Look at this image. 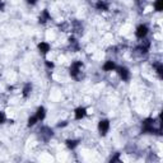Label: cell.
<instances>
[{
  "instance_id": "7",
  "label": "cell",
  "mask_w": 163,
  "mask_h": 163,
  "mask_svg": "<svg viewBox=\"0 0 163 163\" xmlns=\"http://www.w3.org/2000/svg\"><path fill=\"white\" fill-rule=\"evenodd\" d=\"M116 69V65L114 61H106L103 65V70L104 71H112V70H115Z\"/></svg>"
},
{
  "instance_id": "8",
  "label": "cell",
  "mask_w": 163,
  "mask_h": 163,
  "mask_svg": "<svg viewBox=\"0 0 163 163\" xmlns=\"http://www.w3.org/2000/svg\"><path fill=\"white\" fill-rule=\"evenodd\" d=\"M97 9L98 10H107V4L103 1V0H98V3H97Z\"/></svg>"
},
{
  "instance_id": "2",
  "label": "cell",
  "mask_w": 163,
  "mask_h": 163,
  "mask_svg": "<svg viewBox=\"0 0 163 163\" xmlns=\"http://www.w3.org/2000/svg\"><path fill=\"white\" fill-rule=\"evenodd\" d=\"M135 34H137L138 38H144L147 34H148V27L145 24H140L135 31Z\"/></svg>"
},
{
  "instance_id": "13",
  "label": "cell",
  "mask_w": 163,
  "mask_h": 163,
  "mask_svg": "<svg viewBox=\"0 0 163 163\" xmlns=\"http://www.w3.org/2000/svg\"><path fill=\"white\" fill-rule=\"evenodd\" d=\"M162 1H163V0H156V1H154V8H156L157 11L162 10Z\"/></svg>"
},
{
  "instance_id": "5",
  "label": "cell",
  "mask_w": 163,
  "mask_h": 163,
  "mask_svg": "<svg viewBox=\"0 0 163 163\" xmlns=\"http://www.w3.org/2000/svg\"><path fill=\"white\" fill-rule=\"evenodd\" d=\"M36 116H37V119H38V121H42V120L45 119V116H46V110H45V107H38L37 108V112H36Z\"/></svg>"
},
{
  "instance_id": "11",
  "label": "cell",
  "mask_w": 163,
  "mask_h": 163,
  "mask_svg": "<svg viewBox=\"0 0 163 163\" xmlns=\"http://www.w3.org/2000/svg\"><path fill=\"white\" fill-rule=\"evenodd\" d=\"M31 89H32V85H31L29 83L28 84H26L24 85V88H23V96H28L29 94V92H31Z\"/></svg>"
},
{
  "instance_id": "1",
  "label": "cell",
  "mask_w": 163,
  "mask_h": 163,
  "mask_svg": "<svg viewBox=\"0 0 163 163\" xmlns=\"http://www.w3.org/2000/svg\"><path fill=\"white\" fill-rule=\"evenodd\" d=\"M110 130V121L108 120H101L98 122V131L101 135H106Z\"/></svg>"
},
{
  "instance_id": "14",
  "label": "cell",
  "mask_w": 163,
  "mask_h": 163,
  "mask_svg": "<svg viewBox=\"0 0 163 163\" xmlns=\"http://www.w3.org/2000/svg\"><path fill=\"white\" fill-rule=\"evenodd\" d=\"M5 121V115H4V112L0 111V124H3Z\"/></svg>"
},
{
  "instance_id": "9",
  "label": "cell",
  "mask_w": 163,
  "mask_h": 163,
  "mask_svg": "<svg viewBox=\"0 0 163 163\" xmlns=\"http://www.w3.org/2000/svg\"><path fill=\"white\" fill-rule=\"evenodd\" d=\"M49 18H50V15H49V11H47V10H44V11H42V15L40 17V22H42V23H44V22H46V21H47Z\"/></svg>"
},
{
  "instance_id": "3",
  "label": "cell",
  "mask_w": 163,
  "mask_h": 163,
  "mask_svg": "<svg viewBox=\"0 0 163 163\" xmlns=\"http://www.w3.org/2000/svg\"><path fill=\"white\" fill-rule=\"evenodd\" d=\"M87 114L88 112L84 107H78V108H75V111H74V117H75V120H82L85 117Z\"/></svg>"
},
{
  "instance_id": "6",
  "label": "cell",
  "mask_w": 163,
  "mask_h": 163,
  "mask_svg": "<svg viewBox=\"0 0 163 163\" xmlns=\"http://www.w3.org/2000/svg\"><path fill=\"white\" fill-rule=\"evenodd\" d=\"M38 50H40L42 54H47L50 51V45L47 42H40V44H38Z\"/></svg>"
},
{
  "instance_id": "10",
  "label": "cell",
  "mask_w": 163,
  "mask_h": 163,
  "mask_svg": "<svg viewBox=\"0 0 163 163\" xmlns=\"http://www.w3.org/2000/svg\"><path fill=\"white\" fill-rule=\"evenodd\" d=\"M37 122H38V119H37V116H36V115L28 119V126H33V125H36Z\"/></svg>"
},
{
  "instance_id": "15",
  "label": "cell",
  "mask_w": 163,
  "mask_h": 163,
  "mask_svg": "<svg viewBox=\"0 0 163 163\" xmlns=\"http://www.w3.org/2000/svg\"><path fill=\"white\" fill-rule=\"evenodd\" d=\"M27 3H28V4H32V5H34V4L37 3V0H27Z\"/></svg>"
},
{
  "instance_id": "4",
  "label": "cell",
  "mask_w": 163,
  "mask_h": 163,
  "mask_svg": "<svg viewBox=\"0 0 163 163\" xmlns=\"http://www.w3.org/2000/svg\"><path fill=\"white\" fill-rule=\"evenodd\" d=\"M119 75H120V78H121L122 80H129L130 78V71L127 70L126 68H119Z\"/></svg>"
},
{
  "instance_id": "12",
  "label": "cell",
  "mask_w": 163,
  "mask_h": 163,
  "mask_svg": "<svg viewBox=\"0 0 163 163\" xmlns=\"http://www.w3.org/2000/svg\"><path fill=\"white\" fill-rule=\"evenodd\" d=\"M66 145H68V148L74 149L75 147L78 145V140H68V142H66Z\"/></svg>"
},
{
  "instance_id": "16",
  "label": "cell",
  "mask_w": 163,
  "mask_h": 163,
  "mask_svg": "<svg viewBox=\"0 0 163 163\" xmlns=\"http://www.w3.org/2000/svg\"><path fill=\"white\" fill-rule=\"evenodd\" d=\"M46 65H47L49 68H54V63H49V61H47V63H46Z\"/></svg>"
}]
</instances>
